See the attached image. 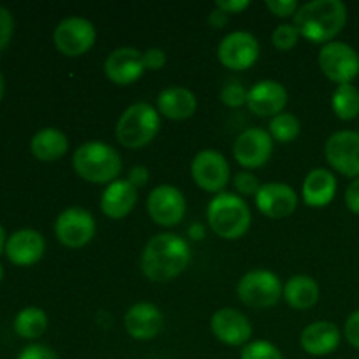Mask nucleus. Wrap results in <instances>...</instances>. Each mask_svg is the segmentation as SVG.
<instances>
[{
	"mask_svg": "<svg viewBox=\"0 0 359 359\" xmlns=\"http://www.w3.org/2000/svg\"><path fill=\"white\" fill-rule=\"evenodd\" d=\"M241 359H284L279 347L269 340H251L242 347Z\"/></svg>",
	"mask_w": 359,
	"mask_h": 359,
	"instance_id": "c756f323",
	"label": "nucleus"
},
{
	"mask_svg": "<svg viewBox=\"0 0 359 359\" xmlns=\"http://www.w3.org/2000/svg\"><path fill=\"white\" fill-rule=\"evenodd\" d=\"M228 14L226 13H223V11L221 9H217V7H214L212 11H210V14H209V18H207V21H209V25L212 28H216V30H219V28H223V27H226L228 25Z\"/></svg>",
	"mask_w": 359,
	"mask_h": 359,
	"instance_id": "79ce46f5",
	"label": "nucleus"
},
{
	"mask_svg": "<svg viewBox=\"0 0 359 359\" xmlns=\"http://www.w3.org/2000/svg\"><path fill=\"white\" fill-rule=\"evenodd\" d=\"M266 7L277 18H294L300 9L297 0H266Z\"/></svg>",
	"mask_w": 359,
	"mask_h": 359,
	"instance_id": "f704fd0d",
	"label": "nucleus"
},
{
	"mask_svg": "<svg viewBox=\"0 0 359 359\" xmlns=\"http://www.w3.org/2000/svg\"><path fill=\"white\" fill-rule=\"evenodd\" d=\"M16 359H60L58 354L51 349V347L44 346V344H30L25 347Z\"/></svg>",
	"mask_w": 359,
	"mask_h": 359,
	"instance_id": "c9c22d12",
	"label": "nucleus"
},
{
	"mask_svg": "<svg viewBox=\"0 0 359 359\" xmlns=\"http://www.w3.org/2000/svg\"><path fill=\"white\" fill-rule=\"evenodd\" d=\"M347 23V7L342 0H312L300 6L293 25L302 39L312 44H328Z\"/></svg>",
	"mask_w": 359,
	"mask_h": 359,
	"instance_id": "f03ea898",
	"label": "nucleus"
},
{
	"mask_svg": "<svg viewBox=\"0 0 359 359\" xmlns=\"http://www.w3.org/2000/svg\"><path fill=\"white\" fill-rule=\"evenodd\" d=\"M160 126V112L147 102H137L119 116L116 123V139L126 149H140L153 142Z\"/></svg>",
	"mask_w": 359,
	"mask_h": 359,
	"instance_id": "39448f33",
	"label": "nucleus"
},
{
	"mask_svg": "<svg viewBox=\"0 0 359 359\" xmlns=\"http://www.w3.org/2000/svg\"><path fill=\"white\" fill-rule=\"evenodd\" d=\"M259 42L251 32L235 30L221 39L217 46V60L226 69L242 72L258 62Z\"/></svg>",
	"mask_w": 359,
	"mask_h": 359,
	"instance_id": "9b49d317",
	"label": "nucleus"
},
{
	"mask_svg": "<svg viewBox=\"0 0 359 359\" xmlns=\"http://www.w3.org/2000/svg\"><path fill=\"white\" fill-rule=\"evenodd\" d=\"M256 209L266 217L283 219L291 216L298 207V195L286 182H265L255 196Z\"/></svg>",
	"mask_w": 359,
	"mask_h": 359,
	"instance_id": "f3484780",
	"label": "nucleus"
},
{
	"mask_svg": "<svg viewBox=\"0 0 359 359\" xmlns=\"http://www.w3.org/2000/svg\"><path fill=\"white\" fill-rule=\"evenodd\" d=\"M248 109L259 118H273L287 105V90L276 79H263L248 91Z\"/></svg>",
	"mask_w": 359,
	"mask_h": 359,
	"instance_id": "a211bd4d",
	"label": "nucleus"
},
{
	"mask_svg": "<svg viewBox=\"0 0 359 359\" xmlns=\"http://www.w3.org/2000/svg\"><path fill=\"white\" fill-rule=\"evenodd\" d=\"M144 53L135 48H118L105 58L104 74L118 86H130L146 72Z\"/></svg>",
	"mask_w": 359,
	"mask_h": 359,
	"instance_id": "dca6fc26",
	"label": "nucleus"
},
{
	"mask_svg": "<svg viewBox=\"0 0 359 359\" xmlns=\"http://www.w3.org/2000/svg\"><path fill=\"white\" fill-rule=\"evenodd\" d=\"M4 93H6V79H4V74L0 70V102H2Z\"/></svg>",
	"mask_w": 359,
	"mask_h": 359,
	"instance_id": "a18cd8bd",
	"label": "nucleus"
},
{
	"mask_svg": "<svg viewBox=\"0 0 359 359\" xmlns=\"http://www.w3.org/2000/svg\"><path fill=\"white\" fill-rule=\"evenodd\" d=\"M337 177L328 168H314L309 172L302 184V200L312 209L326 207L337 195Z\"/></svg>",
	"mask_w": 359,
	"mask_h": 359,
	"instance_id": "b1692460",
	"label": "nucleus"
},
{
	"mask_svg": "<svg viewBox=\"0 0 359 359\" xmlns=\"http://www.w3.org/2000/svg\"><path fill=\"white\" fill-rule=\"evenodd\" d=\"M137 200L139 193L135 186L130 184L126 179H116L114 182L105 186L102 193L100 210L111 219H123L135 209Z\"/></svg>",
	"mask_w": 359,
	"mask_h": 359,
	"instance_id": "5701e85b",
	"label": "nucleus"
},
{
	"mask_svg": "<svg viewBox=\"0 0 359 359\" xmlns=\"http://www.w3.org/2000/svg\"><path fill=\"white\" fill-rule=\"evenodd\" d=\"M46 252V241L37 230L23 228L18 230L7 238L6 242V256L13 265L16 266H32Z\"/></svg>",
	"mask_w": 359,
	"mask_h": 359,
	"instance_id": "aec40b11",
	"label": "nucleus"
},
{
	"mask_svg": "<svg viewBox=\"0 0 359 359\" xmlns=\"http://www.w3.org/2000/svg\"><path fill=\"white\" fill-rule=\"evenodd\" d=\"M14 333L25 340H35L48 330V314L41 307H25L14 318Z\"/></svg>",
	"mask_w": 359,
	"mask_h": 359,
	"instance_id": "bb28decb",
	"label": "nucleus"
},
{
	"mask_svg": "<svg viewBox=\"0 0 359 359\" xmlns=\"http://www.w3.org/2000/svg\"><path fill=\"white\" fill-rule=\"evenodd\" d=\"M55 48L69 58H77L90 51L97 42V28L83 16H69L56 25L53 32Z\"/></svg>",
	"mask_w": 359,
	"mask_h": 359,
	"instance_id": "6e6552de",
	"label": "nucleus"
},
{
	"mask_svg": "<svg viewBox=\"0 0 359 359\" xmlns=\"http://www.w3.org/2000/svg\"><path fill=\"white\" fill-rule=\"evenodd\" d=\"M126 181H128L132 186H135L137 189L144 188V186L149 182V170H147L146 165H133V167L128 170Z\"/></svg>",
	"mask_w": 359,
	"mask_h": 359,
	"instance_id": "58836bf2",
	"label": "nucleus"
},
{
	"mask_svg": "<svg viewBox=\"0 0 359 359\" xmlns=\"http://www.w3.org/2000/svg\"><path fill=\"white\" fill-rule=\"evenodd\" d=\"M144 63L147 70H160L167 63V53L160 48H151L144 51Z\"/></svg>",
	"mask_w": 359,
	"mask_h": 359,
	"instance_id": "4c0bfd02",
	"label": "nucleus"
},
{
	"mask_svg": "<svg viewBox=\"0 0 359 359\" xmlns=\"http://www.w3.org/2000/svg\"><path fill=\"white\" fill-rule=\"evenodd\" d=\"M191 262V248L181 235L165 233L154 235L140 255V270L153 283H170L188 269Z\"/></svg>",
	"mask_w": 359,
	"mask_h": 359,
	"instance_id": "f257e3e1",
	"label": "nucleus"
},
{
	"mask_svg": "<svg viewBox=\"0 0 359 359\" xmlns=\"http://www.w3.org/2000/svg\"><path fill=\"white\" fill-rule=\"evenodd\" d=\"M318 63L321 72L339 86L351 84L359 76V55L347 42L332 41L321 46Z\"/></svg>",
	"mask_w": 359,
	"mask_h": 359,
	"instance_id": "0eeeda50",
	"label": "nucleus"
},
{
	"mask_svg": "<svg viewBox=\"0 0 359 359\" xmlns=\"http://www.w3.org/2000/svg\"><path fill=\"white\" fill-rule=\"evenodd\" d=\"M189 237L193 238V241H202L203 237H205V228H203V224H200V223H196V224H193L191 228H189Z\"/></svg>",
	"mask_w": 359,
	"mask_h": 359,
	"instance_id": "37998d69",
	"label": "nucleus"
},
{
	"mask_svg": "<svg viewBox=\"0 0 359 359\" xmlns=\"http://www.w3.org/2000/svg\"><path fill=\"white\" fill-rule=\"evenodd\" d=\"M72 167L91 184H111L121 174L123 160L118 151L102 140H88L72 154Z\"/></svg>",
	"mask_w": 359,
	"mask_h": 359,
	"instance_id": "7ed1b4c3",
	"label": "nucleus"
},
{
	"mask_svg": "<svg viewBox=\"0 0 359 359\" xmlns=\"http://www.w3.org/2000/svg\"><path fill=\"white\" fill-rule=\"evenodd\" d=\"M283 291L284 286L279 276L266 269H255L244 273L237 284L238 300L256 311L276 307L283 298Z\"/></svg>",
	"mask_w": 359,
	"mask_h": 359,
	"instance_id": "423d86ee",
	"label": "nucleus"
},
{
	"mask_svg": "<svg viewBox=\"0 0 359 359\" xmlns=\"http://www.w3.org/2000/svg\"><path fill=\"white\" fill-rule=\"evenodd\" d=\"M346 205L353 214L359 216V177L354 179L346 189Z\"/></svg>",
	"mask_w": 359,
	"mask_h": 359,
	"instance_id": "a19ab883",
	"label": "nucleus"
},
{
	"mask_svg": "<svg viewBox=\"0 0 359 359\" xmlns=\"http://www.w3.org/2000/svg\"><path fill=\"white\" fill-rule=\"evenodd\" d=\"M248 91L249 90H245L242 83L231 81V83H228L226 86H223V90H221L219 93V98L226 107H231V109L242 107V105L248 104Z\"/></svg>",
	"mask_w": 359,
	"mask_h": 359,
	"instance_id": "2f4dec72",
	"label": "nucleus"
},
{
	"mask_svg": "<svg viewBox=\"0 0 359 359\" xmlns=\"http://www.w3.org/2000/svg\"><path fill=\"white\" fill-rule=\"evenodd\" d=\"M14 34V18L9 9L0 6V51L9 46Z\"/></svg>",
	"mask_w": 359,
	"mask_h": 359,
	"instance_id": "72a5a7b5",
	"label": "nucleus"
},
{
	"mask_svg": "<svg viewBox=\"0 0 359 359\" xmlns=\"http://www.w3.org/2000/svg\"><path fill=\"white\" fill-rule=\"evenodd\" d=\"M342 340L339 326L330 321H314L302 330L300 346L311 356H328L335 353Z\"/></svg>",
	"mask_w": 359,
	"mask_h": 359,
	"instance_id": "412c9836",
	"label": "nucleus"
},
{
	"mask_svg": "<svg viewBox=\"0 0 359 359\" xmlns=\"http://www.w3.org/2000/svg\"><path fill=\"white\" fill-rule=\"evenodd\" d=\"M207 223L217 237L224 241H238L249 231L252 214L242 196L221 191L207 205Z\"/></svg>",
	"mask_w": 359,
	"mask_h": 359,
	"instance_id": "20e7f679",
	"label": "nucleus"
},
{
	"mask_svg": "<svg viewBox=\"0 0 359 359\" xmlns=\"http://www.w3.org/2000/svg\"><path fill=\"white\" fill-rule=\"evenodd\" d=\"M6 242H7L6 231H4L2 224H0V255H2V252L6 251Z\"/></svg>",
	"mask_w": 359,
	"mask_h": 359,
	"instance_id": "c03bdc74",
	"label": "nucleus"
},
{
	"mask_svg": "<svg viewBox=\"0 0 359 359\" xmlns=\"http://www.w3.org/2000/svg\"><path fill=\"white\" fill-rule=\"evenodd\" d=\"M332 109L335 116L342 121H351V119L359 116V90L351 84H340L335 88L332 95Z\"/></svg>",
	"mask_w": 359,
	"mask_h": 359,
	"instance_id": "cd10ccee",
	"label": "nucleus"
},
{
	"mask_svg": "<svg viewBox=\"0 0 359 359\" xmlns=\"http://www.w3.org/2000/svg\"><path fill=\"white\" fill-rule=\"evenodd\" d=\"M300 39V32L293 23H283L272 32V44L279 51H290V49L297 48Z\"/></svg>",
	"mask_w": 359,
	"mask_h": 359,
	"instance_id": "7c9ffc66",
	"label": "nucleus"
},
{
	"mask_svg": "<svg viewBox=\"0 0 359 359\" xmlns=\"http://www.w3.org/2000/svg\"><path fill=\"white\" fill-rule=\"evenodd\" d=\"M300 119L291 112H280V114L273 116L269 123V133L273 139V142L279 144H290L298 139L300 135Z\"/></svg>",
	"mask_w": 359,
	"mask_h": 359,
	"instance_id": "c85d7f7f",
	"label": "nucleus"
},
{
	"mask_svg": "<svg viewBox=\"0 0 359 359\" xmlns=\"http://www.w3.org/2000/svg\"><path fill=\"white\" fill-rule=\"evenodd\" d=\"M30 151L41 161H58L69 151V137L62 130L48 126L32 137Z\"/></svg>",
	"mask_w": 359,
	"mask_h": 359,
	"instance_id": "a878e982",
	"label": "nucleus"
},
{
	"mask_svg": "<svg viewBox=\"0 0 359 359\" xmlns=\"http://www.w3.org/2000/svg\"><path fill=\"white\" fill-rule=\"evenodd\" d=\"M4 279V266H2V263H0V280Z\"/></svg>",
	"mask_w": 359,
	"mask_h": 359,
	"instance_id": "49530a36",
	"label": "nucleus"
},
{
	"mask_svg": "<svg viewBox=\"0 0 359 359\" xmlns=\"http://www.w3.org/2000/svg\"><path fill=\"white\" fill-rule=\"evenodd\" d=\"M344 337L354 349L359 351V311H354L347 318L346 326H344Z\"/></svg>",
	"mask_w": 359,
	"mask_h": 359,
	"instance_id": "e433bc0d",
	"label": "nucleus"
},
{
	"mask_svg": "<svg viewBox=\"0 0 359 359\" xmlns=\"http://www.w3.org/2000/svg\"><path fill=\"white\" fill-rule=\"evenodd\" d=\"M123 323H125L126 333L132 339L147 342V340H153L160 335L165 325V318L163 312L154 304L139 302L126 311Z\"/></svg>",
	"mask_w": 359,
	"mask_h": 359,
	"instance_id": "6ab92c4d",
	"label": "nucleus"
},
{
	"mask_svg": "<svg viewBox=\"0 0 359 359\" xmlns=\"http://www.w3.org/2000/svg\"><path fill=\"white\" fill-rule=\"evenodd\" d=\"M283 297L286 304L294 311H309L316 307L321 297L318 280L312 279L311 276H293L284 284Z\"/></svg>",
	"mask_w": 359,
	"mask_h": 359,
	"instance_id": "393cba45",
	"label": "nucleus"
},
{
	"mask_svg": "<svg viewBox=\"0 0 359 359\" xmlns=\"http://www.w3.org/2000/svg\"><path fill=\"white\" fill-rule=\"evenodd\" d=\"M97 233L93 214L84 207H67L55 221V235L62 245L81 249L90 244Z\"/></svg>",
	"mask_w": 359,
	"mask_h": 359,
	"instance_id": "1a4fd4ad",
	"label": "nucleus"
},
{
	"mask_svg": "<svg viewBox=\"0 0 359 359\" xmlns=\"http://www.w3.org/2000/svg\"><path fill=\"white\" fill-rule=\"evenodd\" d=\"M210 332L221 344L230 347L248 346L252 337V325L248 316L231 307L219 309L210 319Z\"/></svg>",
	"mask_w": 359,
	"mask_h": 359,
	"instance_id": "2eb2a0df",
	"label": "nucleus"
},
{
	"mask_svg": "<svg viewBox=\"0 0 359 359\" xmlns=\"http://www.w3.org/2000/svg\"><path fill=\"white\" fill-rule=\"evenodd\" d=\"M233 188L241 196H256L262 182L251 170H241L233 175Z\"/></svg>",
	"mask_w": 359,
	"mask_h": 359,
	"instance_id": "473e14b6",
	"label": "nucleus"
},
{
	"mask_svg": "<svg viewBox=\"0 0 359 359\" xmlns=\"http://www.w3.org/2000/svg\"><path fill=\"white\" fill-rule=\"evenodd\" d=\"M198 100L191 90L184 86H168L156 98V111L170 121H184L195 116Z\"/></svg>",
	"mask_w": 359,
	"mask_h": 359,
	"instance_id": "4be33fe9",
	"label": "nucleus"
},
{
	"mask_svg": "<svg viewBox=\"0 0 359 359\" xmlns=\"http://www.w3.org/2000/svg\"><path fill=\"white\" fill-rule=\"evenodd\" d=\"M358 359H359V356H358Z\"/></svg>",
	"mask_w": 359,
	"mask_h": 359,
	"instance_id": "de8ad7c7",
	"label": "nucleus"
},
{
	"mask_svg": "<svg viewBox=\"0 0 359 359\" xmlns=\"http://www.w3.org/2000/svg\"><path fill=\"white\" fill-rule=\"evenodd\" d=\"M249 6H251V2H248V0H217L216 2L217 9L226 13L228 16H230V14L244 13Z\"/></svg>",
	"mask_w": 359,
	"mask_h": 359,
	"instance_id": "ea45409f",
	"label": "nucleus"
},
{
	"mask_svg": "<svg viewBox=\"0 0 359 359\" xmlns=\"http://www.w3.org/2000/svg\"><path fill=\"white\" fill-rule=\"evenodd\" d=\"M191 179L200 189L207 193L224 191L230 182V165L228 160L216 149H202L191 160Z\"/></svg>",
	"mask_w": 359,
	"mask_h": 359,
	"instance_id": "9d476101",
	"label": "nucleus"
},
{
	"mask_svg": "<svg viewBox=\"0 0 359 359\" xmlns=\"http://www.w3.org/2000/svg\"><path fill=\"white\" fill-rule=\"evenodd\" d=\"M273 153V139L263 128H248L235 139L233 158L242 168L255 170L269 163Z\"/></svg>",
	"mask_w": 359,
	"mask_h": 359,
	"instance_id": "4468645a",
	"label": "nucleus"
},
{
	"mask_svg": "<svg viewBox=\"0 0 359 359\" xmlns=\"http://www.w3.org/2000/svg\"><path fill=\"white\" fill-rule=\"evenodd\" d=\"M184 193L172 184H160L153 188L146 202V209L153 223L158 226H177L186 214Z\"/></svg>",
	"mask_w": 359,
	"mask_h": 359,
	"instance_id": "f8f14e48",
	"label": "nucleus"
},
{
	"mask_svg": "<svg viewBox=\"0 0 359 359\" xmlns=\"http://www.w3.org/2000/svg\"><path fill=\"white\" fill-rule=\"evenodd\" d=\"M330 167L346 177H359V132L340 130L332 133L325 144Z\"/></svg>",
	"mask_w": 359,
	"mask_h": 359,
	"instance_id": "ddd939ff",
	"label": "nucleus"
}]
</instances>
